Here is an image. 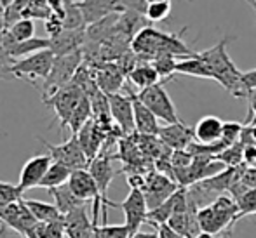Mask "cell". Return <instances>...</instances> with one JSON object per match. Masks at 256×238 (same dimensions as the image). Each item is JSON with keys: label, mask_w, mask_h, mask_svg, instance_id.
I'll return each mask as SVG.
<instances>
[{"label": "cell", "mask_w": 256, "mask_h": 238, "mask_svg": "<svg viewBox=\"0 0 256 238\" xmlns=\"http://www.w3.org/2000/svg\"><path fill=\"white\" fill-rule=\"evenodd\" d=\"M185 30H182V33ZM180 35L164 33V31L157 30V28H154V26H143L142 30L136 31L134 37L131 38V49H132V52L138 57H142L143 61H152L154 57L162 56V54L174 56V57H178V59H183V57H196L197 52L190 49L188 45L182 40Z\"/></svg>", "instance_id": "cell-1"}, {"label": "cell", "mask_w": 256, "mask_h": 238, "mask_svg": "<svg viewBox=\"0 0 256 238\" xmlns=\"http://www.w3.org/2000/svg\"><path fill=\"white\" fill-rule=\"evenodd\" d=\"M228 40L230 37H223L216 45L199 52V57L206 63V66L209 68L212 80H216L220 85H223V89L230 96L248 97V91L240 84V70L236 66L228 50H226Z\"/></svg>", "instance_id": "cell-2"}, {"label": "cell", "mask_w": 256, "mask_h": 238, "mask_svg": "<svg viewBox=\"0 0 256 238\" xmlns=\"http://www.w3.org/2000/svg\"><path fill=\"white\" fill-rule=\"evenodd\" d=\"M196 218L202 233L220 235L223 232H228L234 223L239 221L237 204L230 195H218L212 202L197 209Z\"/></svg>", "instance_id": "cell-3"}, {"label": "cell", "mask_w": 256, "mask_h": 238, "mask_svg": "<svg viewBox=\"0 0 256 238\" xmlns=\"http://www.w3.org/2000/svg\"><path fill=\"white\" fill-rule=\"evenodd\" d=\"M136 97L152 111L157 117V120H162L166 124H178V122H182V118L178 117L174 103L169 97L162 82H157V84L150 85V87L142 89L136 94Z\"/></svg>", "instance_id": "cell-4"}, {"label": "cell", "mask_w": 256, "mask_h": 238, "mask_svg": "<svg viewBox=\"0 0 256 238\" xmlns=\"http://www.w3.org/2000/svg\"><path fill=\"white\" fill-rule=\"evenodd\" d=\"M80 63H82L80 50H74L70 54H63V56H54L52 68L44 80V97L51 96L58 89L70 84L75 71L80 68Z\"/></svg>", "instance_id": "cell-5"}, {"label": "cell", "mask_w": 256, "mask_h": 238, "mask_svg": "<svg viewBox=\"0 0 256 238\" xmlns=\"http://www.w3.org/2000/svg\"><path fill=\"white\" fill-rule=\"evenodd\" d=\"M54 63V54L49 49L38 50L26 57H21L20 61H14L9 66L7 73L16 78H26V80H46Z\"/></svg>", "instance_id": "cell-6"}, {"label": "cell", "mask_w": 256, "mask_h": 238, "mask_svg": "<svg viewBox=\"0 0 256 238\" xmlns=\"http://www.w3.org/2000/svg\"><path fill=\"white\" fill-rule=\"evenodd\" d=\"M38 141L49 150V155H51L52 162H58V164L64 165V167H68L70 171L88 169L89 158L86 157L84 150L80 148L75 134H72V138H68L66 141H63L61 144H51L40 138H38Z\"/></svg>", "instance_id": "cell-7"}, {"label": "cell", "mask_w": 256, "mask_h": 238, "mask_svg": "<svg viewBox=\"0 0 256 238\" xmlns=\"http://www.w3.org/2000/svg\"><path fill=\"white\" fill-rule=\"evenodd\" d=\"M82 96H84V92L80 91V87L75 85L74 82H70V84H66L64 87H61V89H58L56 92H52L51 96L42 97L44 104H48L49 108H52L54 113H56V118H58V122H60L61 131L68 125L72 111H74V108L77 106V103L80 101Z\"/></svg>", "instance_id": "cell-8"}, {"label": "cell", "mask_w": 256, "mask_h": 238, "mask_svg": "<svg viewBox=\"0 0 256 238\" xmlns=\"http://www.w3.org/2000/svg\"><path fill=\"white\" fill-rule=\"evenodd\" d=\"M35 225H37V221L26 209L23 198L9 204L0 212V235H4L7 230H12L18 235L26 238V235Z\"/></svg>", "instance_id": "cell-9"}, {"label": "cell", "mask_w": 256, "mask_h": 238, "mask_svg": "<svg viewBox=\"0 0 256 238\" xmlns=\"http://www.w3.org/2000/svg\"><path fill=\"white\" fill-rule=\"evenodd\" d=\"M68 188L77 198H80L82 202L92 200V225H98L100 219V205H102V197L100 191L96 188L94 179L91 178L88 169H78V171H72L70 178L66 181Z\"/></svg>", "instance_id": "cell-10"}, {"label": "cell", "mask_w": 256, "mask_h": 238, "mask_svg": "<svg viewBox=\"0 0 256 238\" xmlns=\"http://www.w3.org/2000/svg\"><path fill=\"white\" fill-rule=\"evenodd\" d=\"M88 171L91 174V178L94 179L96 188L100 191L102 197V205H103V225H106V205L108 207H117V204L112 200H108V186L114 181V165H112V158L108 155H96L88 165Z\"/></svg>", "instance_id": "cell-11"}, {"label": "cell", "mask_w": 256, "mask_h": 238, "mask_svg": "<svg viewBox=\"0 0 256 238\" xmlns=\"http://www.w3.org/2000/svg\"><path fill=\"white\" fill-rule=\"evenodd\" d=\"M118 209H122L126 218V228L129 230V235L140 232L142 225L146 223V214H148V207H146L145 202V195L142 190L138 188H131L128 193V197L117 204Z\"/></svg>", "instance_id": "cell-12"}, {"label": "cell", "mask_w": 256, "mask_h": 238, "mask_svg": "<svg viewBox=\"0 0 256 238\" xmlns=\"http://www.w3.org/2000/svg\"><path fill=\"white\" fill-rule=\"evenodd\" d=\"M178 188L180 186L171 178H168L166 174H160V172H155V174H150L148 178H145V185H143L142 191L145 195L148 211L168 200Z\"/></svg>", "instance_id": "cell-13"}, {"label": "cell", "mask_w": 256, "mask_h": 238, "mask_svg": "<svg viewBox=\"0 0 256 238\" xmlns=\"http://www.w3.org/2000/svg\"><path fill=\"white\" fill-rule=\"evenodd\" d=\"M108 111H110L112 122L117 124L120 132L131 134L134 131V120H132V96L126 94H108Z\"/></svg>", "instance_id": "cell-14"}, {"label": "cell", "mask_w": 256, "mask_h": 238, "mask_svg": "<svg viewBox=\"0 0 256 238\" xmlns=\"http://www.w3.org/2000/svg\"><path fill=\"white\" fill-rule=\"evenodd\" d=\"M52 158L49 153H44V155H35V157L28 158L24 162L23 169L20 172V181H18V188H20L21 193H24L26 190H32V188H38L40 185L42 178H44L46 171L48 167L51 165Z\"/></svg>", "instance_id": "cell-15"}, {"label": "cell", "mask_w": 256, "mask_h": 238, "mask_svg": "<svg viewBox=\"0 0 256 238\" xmlns=\"http://www.w3.org/2000/svg\"><path fill=\"white\" fill-rule=\"evenodd\" d=\"M157 138L160 139L162 144L174 150H186L190 143H194V132L188 125L178 122V124H166L164 127L158 129Z\"/></svg>", "instance_id": "cell-16"}, {"label": "cell", "mask_w": 256, "mask_h": 238, "mask_svg": "<svg viewBox=\"0 0 256 238\" xmlns=\"http://www.w3.org/2000/svg\"><path fill=\"white\" fill-rule=\"evenodd\" d=\"M78 7H80L86 26L102 21L103 17L112 16V14L122 12L118 0H78Z\"/></svg>", "instance_id": "cell-17"}, {"label": "cell", "mask_w": 256, "mask_h": 238, "mask_svg": "<svg viewBox=\"0 0 256 238\" xmlns=\"http://www.w3.org/2000/svg\"><path fill=\"white\" fill-rule=\"evenodd\" d=\"M63 226H64V235L68 238H92L94 225L88 218L86 205L68 212L66 216H63Z\"/></svg>", "instance_id": "cell-18"}, {"label": "cell", "mask_w": 256, "mask_h": 238, "mask_svg": "<svg viewBox=\"0 0 256 238\" xmlns=\"http://www.w3.org/2000/svg\"><path fill=\"white\" fill-rule=\"evenodd\" d=\"M104 125L98 124L96 120H88L84 124V127L77 132V139H78V144L80 148L84 150L86 157L89 158V162L98 155L100 148H102V143L104 139V132H103Z\"/></svg>", "instance_id": "cell-19"}, {"label": "cell", "mask_w": 256, "mask_h": 238, "mask_svg": "<svg viewBox=\"0 0 256 238\" xmlns=\"http://www.w3.org/2000/svg\"><path fill=\"white\" fill-rule=\"evenodd\" d=\"M131 96H132V120H134V131L142 136H157L158 129H160L157 117L136 97V94H131Z\"/></svg>", "instance_id": "cell-20"}, {"label": "cell", "mask_w": 256, "mask_h": 238, "mask_svg": "<svg viewBox=\"0 0 256 238\" xmlns=\"http://www.w3.org/2000/svg\"><path fill=\"white\" fill-rule=\"evenodd\" d=\"M49 42H51L49 50L54 56H63V54H70L74 50H80V45L86 42V28H82V30H63L56 37L49 38Z\"/></svg>", "instance_id": "cell-21"}, {"label": "cell", "mask_w": 256, "mask_h": 238, "mask_svg": "<svg viewBox=\"0 0 256 238\" xmlns=\"http://www.w3.org/2000/svg\"><path fill=\"white\" fill-rule=\"evenodd\" d=\"M222 129H223V120L214 115H206L196 124V127L192 129L194 139L199 144H212L220 141L222 138Z\"/></svg>", "instance_id": "cell-22"}, {"label": "cell", "mask_w": 256, "mask_h": 238, "mask_svg": "<svg viewBox=\"0 0 256 238\" xmlns=\"http://www.w3.org/2000/svg\"><path fill=\"white\" fill-rule=\"evenodd\" d=\"M49 195L54 198V205H56V209L60 211L61 216H66L68 212L86 205V202H82L80 198H77L74 193H72L66 183L61 186H56V188H51L49 190Z\"/></svg>", "instance_id": "cell-23"}, {"label": "cell", "mask_w": 256, "mask_h": 238, "mask_svg": "<svg viewBox=\"0 0 256 238\" xmlns=\"http://www.w3.org/2000/svg\"><path fill=\"white\" fill-rule=\"evenodd\" d=\"M128 78L132 85L140 87V91H142V89L150 87V85H154V84H157V82H160V78H158L157 71L154 70L152 64H150V61L136 63L134 66L128 71Z\"/></svg>", "instance_id": "cell-24"}, {"label": "cell", "mask_w": 256, "mask_h": 238, "mask_svg": "<svg viewBox=\"0 0 256 238\" xmlns=\"http://www.w3.org/2000/svg\"><path fill=\"white\" fill-rule=\"evenodd\" d=\"M124 84V73L120 71V68L115 66V64H110L104 70H102L98 73V78H96V85L98 89L103 92V94H115L118 92V89Z\"/></svg>", "instance_id": "cell-25"}, {"label": "cell", "mask_w": 256, "mask_h": 238, "mask_svg": "<svg viewBox=\"0 0 256 238\" xmlns=\"http://www.w3.org/2000/svg\"><path fill=\"white\" fill-rule=\"evenodd\" d=\"M23 202L37 223H54V221L63 219V216L60 214V211H58L54 204H48V202H42V200H34V198H23Z\"/></svg>", "instance_id": "cell-26"}, {"label": "cell", "mask_w": 256, "mask_h": 238, "mask_svg": "<svg viewBox=\"0 0 256 238\" xmlns=\"http://www.w3.org/2000/svg\"><path fill=\"white\" fill-rule=\"evenodd\" d=\"M174 73L188 75V77H196V78H209V80H212L211 71H209V68L206 66V63L199 57V52H197L196 57L176 59Z\"/></svg>", "instance_id": "cell-27"}, {"label": "cell", "mask_w": 256, "mask_h": 238, "mask_svg": "<svg viewBox=\"0 0 256 238\" xmlns=\"http://www.w3.org/2000/svg\"><path fill=\"white\" fill-rule=\"evenodd\" d=\"M70 174H72V171L68 167L58 164V162H51V165H49L48 171H46L38 188L51 190V188H56V186L64 185V183L68 181V178H70Z\"/></svg>", "instance_id": "cell-28"}, {"label": "cell", "mask_w": 256, "mask_h": 238, "mask_svg": "<svg viewBox=\"0 0 256 238\" xmlns=\"http://www.w3.org/2000/svg\"><path fill=\"white\" fill-rule=\"evenodd\" d=\"M61 23H63V30H82V28H86L77 0H64L63 2Z\"/></svg>", "instance_id": "cell-29"}, {"label": "cell", "mask_w": 256, "mask_h": 238, "mask_svg": "<svg viewBox=\"0 0 256 238\" xmlns=\"http://www.w3.org/2000/svg\"><path fill=\"white\" fill-rule=\"evenodd\" d=\"M91 115L92 111H91V103H89V96L84 94L77 103V106L74 108V111L70 115V120H68V127L72 129V134H77L84 127L86 122L91 120Z\"/></svg>", "instance_id": "cell-30"}, {"label": "cell", "mask_w": 256, "mask_h": 238, "mask_svg": "<svg viewBox=\"0 0 256 238\" xmlns=\"http://www.w3.org/2000/svg\"><path fill=\"white\" fill-rule=\"evenodd\" d=\"M26 238H64L63 219L54 223H37Z\"/></svg>", "instance_id": "cell-31"}, {"label": "cell", "mask_w": 256, "mask_h": 238, "mask_svg": "<svg viewBox=\"0 0 256 238\" xmlns=\"http://www.w3.org/2000/svg\"><path fill=\"white\" fill-rule=\"evenodd\" d=\"M216 160L222 162L225 167H239L244 164V144L240 141L234 143L232 146L225 148L216 155Z\"/></svg>", "instance_id": "cell-32"}, {"label": "cell", "mask_w": 256, "mask_h": 238, "mask_svg": "<svg viewBox=\"0 0 256 238\" xmlns=\"http://www.w3.org/2000/svg\"><path fill=\"white\" fill-rule=\"evenodd\" d=\"M7 33L14 38L16 42H23L28 40V38H34L35 37V23L34 19H18L16 23H12L9 28H7Z\"/></svg>", "instance_id": "cell-33"}, {"label": "cell", "mask_w": 256, "mask_h": 238, "mask_svg": "<svg viewBox=\"0 0 256 238\" xmlns=\"http://www.w3.org/2000/svg\"><path fill=\"white\" fill-rule=\"evenodd\" d=\"M237 204V218L256 214V188H248L240 197L236 198Z\"/></svg>", "instance_id": "cell-34"}, {"label": "cell", "mask_w": 256, "mask_h": 238, "mask_svg": "<svg viewBox=\"0 0 256 238\" xmlns=\"http://www.w3.org/2000/svg\"><path fill=\"white\" fill-rule=\"evenodd\" d=\"M169 14H171V0H166V2L146 3L145 19L150 21V23H160V21L168 19Z\"/></svg>", "instance_id": "cell-35"}, {"label": "cell", "mask_w": 256, "mask_h": 238, "mask_svg": "<svg viewBox=\"0 0 256 238\" xmlns=\"http://www.w3.org/2000/svg\"><path fill=\"white\" fill-rule=\"evenodd\" d=\"M176 59L174 56H168V54H162L157 56L150 61V64L154 66V70L157 71L158 78H171L174 75V66H176Z\"/></svg>", "instance_id": "cell-36"}, {"label": "cell", "mask_w": 256, "mask_h": 238, "mask_svg": "<svg viewBox=\"0 0 256 238\" xmlns=\"http://www.w3.org/2000/svg\"><path fill=\"white\" fill-rule=\"evenodd\" d=\"M129 230L126 225H96L92 230V238H129Z\"/></svg>", "instance_id": "cell-37"}, {"label": "cell", "mask_w": 256, "mask_h": 238, "mask_svg": "<svg viewBox=\"0 0 256 238\" xmlns=\"http://www.w3.org/2000/svg\"><path fill=\"white\" fill-rule=\"evenodd\" d=\"M20 198H23V193H21L16 185L0 181V212H2L9 204L20 200Z\"/></svg>", "instance_id": "cell-38"}, {"label": "cell", "mask_w": 256, "mask_h": 238, "mask_svg": "<svg viewBox=\"0 0 256 238\" xmlns=\"http://www.w3.org/2000/svg\"><path fill=\"white\" fill-rule=\"evenodd\" d=\"M242 124L239 122H223V129H222V141L226 144V146H232L234 143L239 141L240 132H242Z\"/></svg>", "instance_id": "cell-39"}, {"label": "cell", "mask_w": 256, "mask_h": 238, "mask_svg": "<svg viewBox=\"0 0 256 238\" xmlns=\"http://www.w3.org/2000/svg\"><path fill=\"white\" fill-rule=\"evenodd\" d=\"M46 31H48V35H49L48 38H52V37H56L58 33H61V31H63L61 17L56 16V14H51V16L46 19Z\"/></svg>", "instance_id": "cell-40"}, {"label": "cell", "mask_w": 256, "mask_h": 238, "mask_svg": "<svg viewBox=\"0 0 256 238\" xmlns=\"http://www.w3.org/2000/svg\"><path fill=\"white\" fill-rule=\"evenodd\" d=\"M240 183L246 188H256V167H253V165H244L242 172H240Z\"/></svg>", "instance_id": "cell-41"}, {"label": "cell", "mask_w": 256, "mask_h": 238, "mask_svg": "<svg viewBox=\"0 0 256 238\" xmlns=\"http://www.w3.org/2000/svg\"><path fill=\"white\" fill-rule=\"evenodd\" d=\"M240 84L244 85L248 92L256 89V68L250 71H240Z\"/></svg>", "instance_id": "cell-42"}, {"label": "cell", "mask_w": 256, "mask_h": 238, "mask_svg": "<svg viewBox=\"0 0 256 238\" xmlns=\"http://www.w3.org/2000/svg\"><path fill=\"white\" fill-rule=\"evenodd\" d=\"M244 164H256V146L253 144H244Z\"/></svg>", "instance_id": "cell-43"}, {"label": "cell", "mask_w": 256, "mask_h": 238, "mask_svg": "<svg viewBox=\"0 0 256 238\" xmlns=\"http://www.w3.org/2000/svg\"><path fill=\"white\" fill-rule=\"evenodd\" d=\"M12 63H14V61L7 56V52L4 50L2 44H0V71H2V73H7V70H9V66Z\"/></svg>", "instance_id": "cell-44"}, {"label": "cell", "mask_w": 256, "mask_h": 238, "mask_svg": "<svg viewBox=\"0 0 256 238\" xmlns=\"http://www.w3.org/2000/svg\"><path fill=\"white\" fill-rule=\"evenodd\" d=\"M157 235H158V238H182L180 235H176V233L172 232V230L169 228L168 225L157 226Z\"/></svg>", "instance_id": "cell-45"}, {"label": "cell", "mask_w": 256, "mask_h": 238, "mask_svg": "<svg viewBox=\"0 0 256 238\" xmlns=\"http://www.w3.org/2000/svg\"><path fill=\"white\" fill-rule=\"evenodd\" d=\"M248 99H250V117H248L246 124H250L251 118L256 117V89H254V91L248 92Z\"/></svg>", "instance_id": "cell-46"}, {"label": "cell", "mask_w": 256, "mask_h": 238, "mask_svg": "<svg viewBox=\"0 0 256 238\" xmlns=\"http://www.w3.org/2000/svg\"><path fill=\"white\" fill-rule=\"evenodd\" d=\"M129 238H158L157 232H136Z\"/></svg>", "instance_id": "cell-47"}, {"label": "cell", "mask_w": 256, "mask_h": 238, "mask_svg": "<svg viewBox=\"0 0 256 238\" xmlns=\"http://www.w3.org/2000/svg\"><path fill=\"white\" fill-rule=\"evenodd\" d=\"M194 238H216V237L214 235H209V233H202V232H200L199 235L194 237Z\"/></svg>", "instance_id": "cell-48"}, {"label": "cell", "mask_w": 256, "mask_h": 238, "mask_svg": "<svg viewBox=\"0 0 256 238\" xmlns=\"http://www.w3.org/2000/svg\"><path fill=\"white\" fill-rule=\"evenodd\" d=\"M14 0H0V5H2V10L6 9L7 5H9V3H12Z\"/></svg>", "instance_id": "cell-49"}, {"label": "cell", "mask_w": 256, "mask_h": 238, "mask_svg": "<svg viewBox=\"0 0 256 238\" xmlns=\"http://www.w3.org/2000/svg\"><path fill=\"white\" fill-rule=\"evenodd\" d=\"M246 2L250 3L251 7H253V9H254V12H256V0H246Z\"/></svg>", "instance_id": "cell-50"}, {"label": "cell", "mask_w": 256, "mask_h": 238, "mask_svg": "<svg viewBox=\"0 0 256 238\" xmlns=\"http://www.w3.org/2000/svg\"><path fill=\"white\" fill-rule=\"evenodd\" d=\"M154 2H166V0H145V3H154Z\"/></svg>", "instance_id": "cell-51"}, {"label": "cell", "mask_w": 256, "mask_h": 238, "mask_svg": "<svg viewBox=\"0 0 256 238\" xmlns=\"http://www.w3.org/2000/svg\"><path fill=\"white\" fill-rule=\"evenodd\" d=\"M0 16H2V10H0Z\"/></svg>", "instance_id": "cell-52"}, {"label": "cell", "mask_w": 256, "mask_h": 238, "mask_svg": "<svg viewBox=\"0 0 256 238\" xmlns=\"http://www.w3.org/2000/svg\"><path fill=\"white\" fill-rule=\"evenodd\" d=\"M0 10H2V5H0Z\"/></svg>", "instance_id": "cell-53"}, {"label": "cell", "mask_w": 256, "mask_h": 238, "mask_svg": "<svg viewBox=\"0 0 256 238\" xmlns=\"http://www.w3.org/2000/svg\"><path fill=\"white\" fill-rule=\"evenodd\" d=\"M188 2H192V0H188Z\"/></svg>", "instance_id": "cell-54"}]
</instances>
